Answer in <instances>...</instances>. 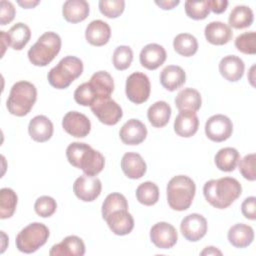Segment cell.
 <instances>
[{
	"label": "cell",
	"mask_w": 256,
	"mask_h": 256,
	"mask_svg": "<svg viewBox=\"0 0 256 256\" xmlns=\"http://www.w3.org/2000/svg\"><path fill=\"white\" fill-rule=\"evenodd\" d=\"M242 186L232 177L211 179L203 186V194L208 203L218 209L229 207L241 195Z\"/></svg>",
	"instance_id": "1"
},
{
	"label": "cell",
	"mask_w": 256,
	"mask_h": 256,
	"mask_svg": "<svg viewBox=\"0 0 256 256\" xmlns=\"http://www.w3.org/2000/svg\"><path fill=\"white\" fill-rule=\"evenodd\" d=\"M66 156L72 166L81 169L84 174L89 176L99 174L105 165L104 156L99 151L83 142H73L69 144L66 149Z\"/></svg>",
	"instance_id": "2"
},
{
	"label": "cell",
	"mask_w": 256,
	"mask_h": 256,
	"mask_svg": "<svg viewBox=\"0 0 256 256\" xmlns=\"http://www.w3.org/2000/svg\"><path fill=\"white\" fill-rule=\"evenodd\" d=\"M167 202L173 210H187L194 199L196 186L194 181L186 175H177L170 179L166 188Z\"/></svg>",
	"instance_id": "3"
},
{
	"label": "cell",
	"mask_w": 256,
	"mask_h": 256,
	"mask_svg": "<svg viewBox=\"0 0 256 256\" xmlns=\"http://www.w3.org/2000/svg\"><path fill=\"white\" fill-rule=\"evenodd\" d=\"M36 99L37 89L35 85L28 81H19L12 86L6 106L12 115L22 117L31 111Z\"/></svg>",
	"instance_id": "4"
},
{
	"label": "cell",
	"mask_w": 256,
	"mask_h": 256,
	"mask_svg": "<svg viewBox=\"0 0 256 256\" xmlns=\"http://www.w3.org/2000/svg\"><path fill=\"white\" fill-rule=\"evenodd\" d=\"M61 49V38L55 32H45L28 50V59L35 66L48 65Z\"/></svg>",
	"instance_id": "5"
},
{
	"label": "cell",
	"mask_w": 256,
	"mask_h": 256,
	"mask_svg": "<svg viewBox=\"0 0 256 256\" xmlns=\"http://www.w3.org/2000/svg\"><path fill=\"white\" fill-rule=\"evenodd\" d=\"M83 72V62L75 56H66L48 73L50 85L56 89H65Z\"/></svg>",
	"instance_id": "6"
},
{
	"label": "cell",
	"mask_w": 256,
	"mask_h": 256,
	"mask_svg": "<svg viewBox=\"0 0 256 256\" xmlns=\"http://www.w3.org/2000/svg\"><path fill=\"white\" fill-rule=\"evenodd\" d=\"M49 229L46 225L34 222L24 227L16 236V247L20 252L33 253L42 247L48 240Z\"/></svg>",
	"instance_id": "7"
},
{
	"label": "cell",
	"mask_w": 256,
	"mask_h": 256,
	"mask_svg": "<svg viewBox=\"0 0 256 256\" xmlns=\"http://www.w3.org/2000/svg\"><path fill=\"white\" fill-rule=\"evenodd\" d=\"M151 91V84L148 76L142 72H134L128 76L125 85L127 98L135 103L141 104L148 100Z\"/></svg>",
	"instance_id": "8"
},
{
	"label": "cell",
	"mask_w": 256,
	"mask_h": 256,
	"mask_svg": "<svg viewBox=\"0 0 256 256\" xmlns=\"http://www.w3.org/2000/svg\"><path fill=\"white\" fill-rule=\"evenodd\" d=\"M90 108L98 120L105 125H115L123 116L122 108L111 97L96 100Z\"/></svg>",
	"instance_id": "9"
},
{
	"label": "cell",
	"mask_w": 256,
	"mask_h": 256,
	"mask_svg": "<svg viewBox=\"0 0 256 256\" xmlns=\"http://www.w3.org/2000/svg\"><path fill=\"white\" fill-rule=\"evenodd\" d=\"M233 132L232 121L225 115L216 114L211 116L205 124L206 136L214 142L227 140Z\"/></svg>",
	"instance_id": "10"
},
{
	"label": "cell",
	"mask_w": 256,
	"mask_h": 256,
	"mask_svg": "<svg viewBox=\"0 0 256 256\" xmlns=\"http://www.w3.org/2000/svg\"><path fill=\"white\" fill-rule=\"evenodd\" d=\"M180 230L186 240L196 242L206 235L207 220L201 214H189L182 219Z\"/></svg>",
	"instance_id": "11"
},
{
	"label": "cell",
	"mask_w": 256,
	"mask_h": 256,
	"mask_svg": "<svg viewBox=\"0 0 256 256\" xmlns=\"http://www.w3.org/2000/svg\"><path fill=\"white\" fill-rule=\"evenodd\" d=\"M102 184L96 176L82 175L73 184L74 194L84 202L94 201L101 193Z\"/></svg>",
	"instance_id": "12"
},
{
	"label": "cell",
	"mask_w": 256,
	"mask_h": 256,
	"mask_svg": "<svg viewBox=\"0 0 256 256\" xmlns=\"http://www.w3.org/2000/svg\"><path fill=\"white\" fill-rule=\"evenodd\" d=\"M63 129L73 137H86L91 130V122L88 117L77 111L67 112L62 119Z\"/></svg>",
	"instance_id": "13"
},
{
	"label": "cell",
	"mask_w": 256,
	"mask_h": 256,
	"mask_svg": "<svg viewBox=\"0 0 256 256\" xmlns=\"http://www.w3.org/2000/svg\"><path fill=\"white\" fill-rule=\"evenodd\" d=\"M151 242L160 249L172 248L177 240L178 234L175 227L167 222H158L150 230Z\"/></svg>",
	"instance_id": "14"
},
{
	"label": "cell",
	"mask_w": 256,
	"mask_h": 256,
	"mask_svg": "<svg viewBox=\"0 0 256 256\" xmlns=\"http://www.w3.org/2000/svg\"><path fill=\"white\" fill-rule=\"evenodd\" d=\"M105 221L110 230L119 236L129 234L134 228V219L127 209H120L109 214Z\"/></svg>",
	"instance_id": "15"
},
{
	"label": "cell",
	"mask_w": 256,
	"mask_h": 256,
	"mask_svg": "<svg viewBox=\"0 0 256 256\" xmlns=\"http://www.w3.org/2000/svg\"><path fill=\"white\" fill-rule=\"evenodd\" d=\"M119 136L126 145H138L145 140L147 128L140 120L130 119L121 127Z\"/></svg>",
	"instance_id": "16"
},
{
	"label": "cell",
	"mask_w": 256,
	"mask_h": 256,
	"mask_svg": "<svg viewBox=\"0 0 256 256\" xmlns=\"http://www.w3.org/2000/svg\"><path fill=\"white\" fill-rule=\"evenodd\" d=\"M84 254L85 244L75 235L65 237L60 243L53 245L49 251L50 256H83Z\"/></svg>",
	"instance_id": "17"
},
{
	"label": "cell",
	"mask_w": 256,
	"mask_h": 256,
	"mask_svg": "<svg viewBox=\"0 0 256 256\" xmlns=\"http://www.w3.org/2000/svg\"><path fill=\"white\" fill-rule=\"evenodd\" d=\"M167 54L163 46L150 43L144 46L140 52V63L148 70H155L160 67L166 60Z\"/></svg>",
	"instance_id": "18"
},
{
	"label": "cell",
	"mask_w": 256,
	"mask_h": 256,
	"mask_svg": "<svg viewBox=\"0 0 256 256\" xmlns=\"http://www.w3.org/2000/svg\"><path fill=\"white\" fill-rule=\"evenodd\" d=\"M245 65L243 60L235 55H228L219 63L220 74L230 82H236L243 77Z\"/></svg>",
	"instance_id": "19"
},
{
	"label": "cell",
	"mask_w": 256,
	"mask_h": 256,
	"mask_svg": "<svg viewBox=\"0 0 256 256\" xmlns=\"http://www.w3.org/2000/svg\"><path fill=\"white\" fill-rule=\"evenodd\" d=\"M199 120L196 112L179 111L174 121V131L181 137H192L198 130Z\"/></svg>",
	"instance_id": "20"
},
{
	"label": "cell",
	"mask_w": 256,
	"mask_h": 256,
	"mask_svg": "<svg viewBox=\"0 0 256 256\" xmlns=\"http://www.w3.org/2000/svg\"><path fill=\"white\" fill-rule=\"evenodd\" d=\"M110 36V26L102 20L91 21L85 30V38L87 42L93 46H103L107 44Z\"/></svg>",
	"instance_id": "21"
},
{
	"label": "cell",
	"mask_w": 256,
	"mask_h": 256,
	"mask_svg": "<svg viewBox=\"0 0 256 256\" xmlns=\"http://www.w3.org/2000/svg\"><path fill=\"white\" fill-rule=\"evenodd\" d=\"M28 132L34 141L46 142L53 135V124L48 117L38 115L30 120Z\"/></svg>",
	"instance_id": "22"
},
{
	"label": "cell",
	"mask_w": 256,
	"mask_h": 256,
	"mask_svg": "<svg viewBox=\"0 0 256 256\" xmlns=\"http://www.w3.org/2000/svg\"><path fill=\"white\" fill-rule=\"evenodd\" d=\"M123 173L130 179H139L146 173V163L142 156L135 152H127L121 160Z\"/></svg>",
	"instance_id": "23"
},
{
	"label": "cell",
	"mask_w": 256,
	"mask_h": 256,
	"mask_svg": "<svg viewBox=\"0 0 256 256\" xmlns=\"http://www.w3.org/2000/svg\"><path fill=\"white\" fill-rule=\"evenodd\" d=\"M204 35L209 43L213 45H224L231 40L232 30L229 25L223 22L213 21L206 25Z\"/></svg>",
	"instance_id": "24"
},
{
	"label": "cell",
	"mask_w": 256,
	"mask_h": 256,
	"mask_svg": "<svg viewBox=\"0 0 256 256\" xmlns=\"http://www.w3.org/2000/svg\"><path fill=\"white\" fill-rule=\"evenodd\" d=\"M186 81V74L182 67L177 65L166 66L160 74V83L168 91H175Z\"/></svg>",
	"instance_id": "25"
},
{
	"label": "cell",
	"mask_w": 256,
	"mask_h": 256,
	"mask_svg": "<svg viewBox=\"0 0 256 256\" xmlns=\"http://www.w3.org/2000/svg\"><path fill=\"white\" fill-rule=\"evenodd\" d=\"M229 243L236 248H245L254 240V230L251 226L238 223L230 227L228 234Z\"/></svg>",
	"instance_id": "26"
},
{
	"label": "cell",
	"mask_w": 256,
	"mask_h": 256,
	"mask_svg": "<svg viewBox=\"0 0 256 256\" xmlns=\"http://www.w3.org/2000/svg\"><path fill=\"white\" fill-rule=\"evenodd\" d=\"M62 15L68 22H81L89 15V4L85 0H67L63 4Z\"/></svg>",
	"instance_id": "27"
},
{
	"label": "cell",
	"mask_w": 256,
	"mask_h": 256,
	"mask_svg": "<svg viewBox=\"0 0 256 256\" xmlns=\"http://www.w3.org/2000/svg\"><path fill=\"white\" fill-rule=\"evenodd\" d=\"M200 93L193 88H184L175 97V105L179 111L197 112L201 107Z\"/></svg>",
	"instance_id": "28"
},
{
	"label": "cell",
	"mask_w": 256,
	"mask_h": 256,
	"mask_svg": "<svg viewBox=\"0 0 256 256\" xmlns=\"http://www.w3.org/2000/svg\"><path fill=\"white\" fill-rule=\"evenodd\" d=\"M89 84L94 90L97 100L100 98L110 97L114 90L113 78L106 71H98L94 73L90 78Z\"/></svg>",
	"instance_id": "29"
},
{
	"label": "cell",
	"mask_w": 256,
	"mask_h": 256,
	"mask_svg": "<svg viewBox=\"0 0 256 256\" xmlns=\"http://www.w3.org/2000/svg\"><path fill=\"white\" fill-rule=\"evenodd\" d=\"M147 117L152 126L156 128L164 127L170 120L171 107L165 101H157L148 108Z\"/></svg>",
	"instance_id": "30"
},
{
	"label": "cell",
	"mask_w": 256,
	"mask_h": 256,
	"mask_svg": "<svg viewBox=\"0 0 256 256\" xmlns=\"http://www.w3.org/2000/svg\"><path fill=\"white\" fill-rule=\"evenodd\" d=\"M7 38L10 47L14 50H22L31 38L30 28L22 22L16 23L7 32Z\"/></svg>",
	"instance_id": "31"
},
{
	"label": "cell",
	"mask_w": 256,
	"mask_h": 256,
	"mask_svg": "<svg viewBox=\"0 0 256 256\" xmlns=\"http://www.w3.org/2000/svg\"><path fill=\"white\" fill-rule=\"evenodd\" d=\"M240 160L239 152L232 147H225L220 149L214 158L216 167L224 172L233 171Z\"/></svg>",
	"instance_id": "32"
},
{
	"label": "cell",
	"mask_w": 256,
	"mask_h": 256,
	"mask_svg": "<svg viewBox=\"0 0 256 256\" xmlns=\"http://www.w3.org/2000/svg\"><path fill=\"white\" fill-rule=\"evenodd\" d=\"M253 11L245 5H238L233 8L229 14V25L235 29H243L249 27L253 23Z\"/></svg>",
	"instance_id": "33"
},
{
	"label": "cell",
	"mask_w": 256,
	"mask_h": 256,
	"mask_svg": "<svg viewBox=\"0 0 256 256\" xmlns=\"http://www.w3.org/2000/svg\"><path fill=\"white\" fill-rule=\"evenodd\" d=\"M174 50L181 56H193L198 50L197 39L189 33H180L173 40Z\"/></svg>",
	"instance_id": "34"
},
{
	"label": "cell",
	"mask_w": 256,
	"mask_h": 256,
	"mask_svg": "<svg viewBox=\"0 0 256 256\" xmlns=\"http://www.w3.org/2000/svg\"><path fill=\"white\" fill-rule=\"evenodd\" d=\"M136 198L139 203L146 206H152L158 202L159 188L151 181L141 183L136 189Z\"/></svg>",
	"instance_id": "35"
},
{
	"label": "cell",
	"mask_w": 256,
	"mask_h": 256,
	"mask_svg": "<svg viewBox=\"0 0 256 256\" xmlns=\"http://www.w3.org/2000/svg\"><path fill=\"white\" fill-rule=\"evenodd\" d=\"M18 197L11 188H2L0 190V217L7 219L13 216Z\"/></svg>",
	"instance_id": "36"
},
{
	"label": "cell",
	"mask_w": 256,
	"mask_h": 256,
	"mask_svg": "<svg viewBox=\"0 0 256 256\" xmlns=\"http://www.w3.org/2000/svg\"><path fill=\"white\" fill-rule=\"evenodd\" d=\"M120 209H127L128 210V202L123 194L120 193H111L109 194L103 204H102V217L105 220V218L111 214L112 212Z\"/></svg>",
	"instance_id": "37"
},
{
	"label": "cell",
	"mask_w": 256,
	"mask_h": 256,
	"mask_svg": "<svg viewBox=\"0 0 256 256\" xmlns=\"http://www.w3.org/2000/svg\"><path fill=\"white\" fill-rule=\"evenodd\" d=\"M113 65L117 70L127 69L133 60V51L129 46H118L113 53Z\"/></svg>",
	"instance_id": "38"
},
{
	"label": "cell",
	"mask_w": 256,
	"mask_h": 256,
	"mask_svg": "<svg viewBox=\"0 0 256 256\" xmlns=\"http://www.w3.org/2000/svg\"><path fill=\"white\" fill-rule=\"evenodd\" d=\"M235 47L244 54L254 55L256 53V33L250 31L238 35L235 39Z\"/></svg>",
	"instance_id": "39"
},
{
	"label": "cell",
	"mask_w": 256,
	"mask_h": 256,
	"mask_svg": "<svg viewBox=\"0 0 256 256\" xmlns=\"http://www.w3.org/2000/svg\"><path fill=\"white\" fill-rule=\"evenodd\" d=\"M74 100L82 106H91L97 100V96L89 82H85L76 88Z\"/></svg>",
	"instance_id": "40"
},
{
	"label": "cell",
	"mask_w": 256,
	"mask_h": 256,
	"mask_svg": "<svg viewBox=\"0 0 256 256\" xmlns=\"http://www.w3.org/2000/svg\"><path fill=\"white\" fill-rule=\"evenodd\" d=\"M100 12L108 18H117L120 16L125 8V1L123 0H100Z\"/></svg>",
	"instance_id": "41"
},
{
	"label": "cell",
	"mask_w": 256,
	"mask_h": 256,
	"mask_svg": "<svg viewBox=\"0 0 256 256\" xmlns=\"http://www.w3.org/2000/svg\"><path fill=\"white\" fill-rule=\"evenodd\" d=\"M185 12L189 18H192L194 20H202L209 15L210 10L207 5V0L201 2L186 1Z\"/></svg>",
	"instance_id": "42"
},
{
	"label": "cell",
	"mask_w": 256,
	"mask_h": 256,
	"mask_svg": "<svg viewBox=\"0 0 256 256\" xmlns=\"http://www.w3.org/2000/svg\"><path fill=\"white\" fill-rule=\"evenodd\" d=\"M34 209L40 217L47 218L55 213L57 209V203L54 198L50 196H41L35 201Z\"/></svg>",
	"instance_id": "43"
},
{
	"label": "cell",
	"mask_w": 256,
	"mask_h": 256,
	"mask_svg": "<svg viewBox=\"0 0 256 256\" xmlns=\"http://www.w3.org/2000/svg\"><path fill=\"white\" fill-rule=\"evenodd\" d=\"M255 157V154L251 153L239 160V171L242 176L249 181H254L256 179Z\"/></svg>",
	"instance_id": "44"
},
{
	"label": "cell",
	"mask_w": 256,
	"mask_h": 256,
	"mask_svg": "<svg viewBox=\"0 0 256 256\" xmlns=\"http://www.w3.org/2000/svg\"><path fill=\"white\" fill-rule=\"evenodd\" d=\"M15 7L10 1L2 0L0 2V23L1 25H6L10 23L15 17Z\"/></svg>",
	"instance_id": "45"
},
{
	"label": "cell",
	"mask_w": 256,
	"mask_h": 256,
	"mask_svg": "<svg viewBox=\"0 0 256 256\" xmlns=\"http://www.w3.org/2000/svg\"><path fill=\"white\" fill-rule=\"evenodd\" d=\"M256 198L254 196L247 197L241 205V211L245 218L250 220L256 219V206H255Z\"/></svg>",
	"instance_id": "46"
},
{
	"label": "cell",
	"mask_w": 256,
	"mask_h": 256,
	"mask_svg": "<svg viewBox=\"0 0 256 256\" xmlns=\"http://www.w3.org/2000/svg\"><path fill=\"white\" fill-rule=\"evenodd\" d=\"M207 5L210 11L220 14L223 13L228 6V1L225 0H207Z\"/></svg>",
	"instance_id": "47"
},
{
	"label": "cell",
	"mask_w": 256,
	"mask_h": 256,
	"mask_svg": "<svg viewBox=\"0 0 256 256\" xmlns=\"http://www.w3.org/2000/svg\"><path fill=\"white\" fill-rule=\"evenodd\" d=\"M180 3L179 0H162V1H155V4L158 5L160 8L164 10H170L173 9L175 6H177Z\"/></svg>",
	"instance_id": "48"
},
{
	"label": "cell",
	"mask_w": 256,
	"mask_h": 256,
	"mask_svg": "<svg viewBox=\"0 0 256 256\" xmlns=\"http://www.w3.org/2000/svg\"><path fill=\"white\" fill-rule=\"evenodd\" d=\"M0 39H1V48H2V56L5 53V49L9 46L8 43V38H7V33L5 31H0Z\"/></svg>",
	"instance_id": "49"
},
{
	"label": "cell",
	"mask_w": 256,
	"mask_h": 256,
	"mask_svg": "<svg viewBox=\"0 0 256 256\" xmlns=\"http://www.w3.org/2000/svg\"><path fill=\"white\" fill-rule=\"evenodd\" d=\"M222 255V252L218 249H216L215 247L213 246H209V247H206L202 252H201V255Z\"/></svg>",
	"instance_id": "50"
},
{
	"label": "cell",
	"mask_w": 256,
	"mask_h": 256,
	"mask_svg": "<svg viewBox=\"0 0 256 256\" xmlns=\"http://www.w3.org/2000/svg\"><path fill=\"white\" fill-rule=\"evenodd\" d=\"M18 4L21 5L23 8L28 9V8H33L34 6L39 4V1H24V2L18 1Z\"/></svg>",
	"instance_id": "51"
}]
</instances>
